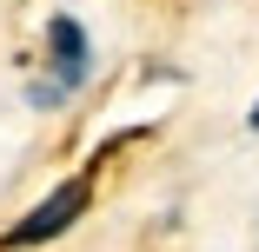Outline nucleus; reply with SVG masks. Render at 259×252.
Segmentation results:
<instances>
[{
  "mask_svg": "<svg viewBox=\"0 0 259 252\" xmlns=\"http://www.w3.org/2000/svg\"><path fill=\"white\" fill-rule=\"evenodd\" d=\"M246 126H252V133H259V99H252V113H246Z\"/></svg>",
  "mask_w": 259,
  "mask_h": 252,
  "instance_id": "7ed1b4c3",
  "label": "nucleus"
},
{
  "mask_svg": "<svg viewBox=\"0 0 259 252\" xmlns=\"http://www.w3.org/2000/svg\"><path fill=\"white\" fill-rule=\"evenodd\" d=\"M87 206H93V179H87V173H73V179H60L54 192H47L20 226H7V245H47V239H60Z\"/></svg>",
  "mask_w": 259,
  "mask_h": 252,
  "instance_id": "f257e3e1",
  "label": "nucleus"
},
{
  "mask_svg": "<svg viewBox=\"0 0 259 252\" xmlns=\"http://www.w3.org/2000/svg\"><path fill=\"white\" fill-rule=\"evenodd\" d=\"M47 46H54V93H67V86H80L87 80V60H93V46H87V33H80V20H47Z\"/></svg>",
  "mask_w": 259,
  "mask_h": 252,
  "instance_id": "f03ea898",
  "label": "nucleus"
}]
</instances>
